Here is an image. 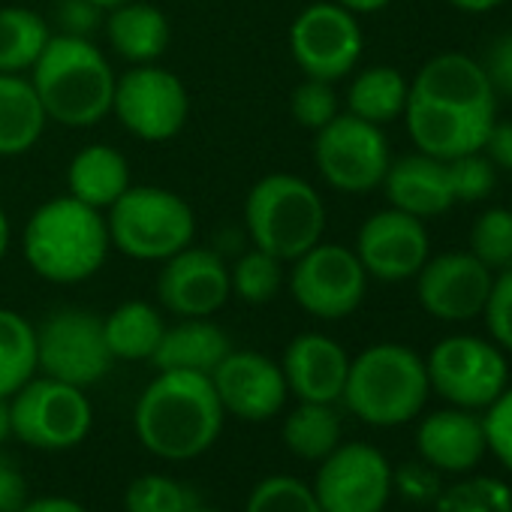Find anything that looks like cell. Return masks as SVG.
<instances>
[{"label": "cell", "mask_w": 512, "mask_h": 512, "mask_svg": "<svg viewBox=\"0 0 512 512\" xmlns=\"http://www.w3.org/2000/svg\"><path fill=\"white\" fill-rule=\"evenodd\" d=\"M281 287H284V260L260 247L241 253L229 266V290L235 299L247 305H266L278 299Z\"/></svg>", "instance_id": "33"}, {"label": "cell", "mask_w": 512, "mask_h": 512, "mask_svg": "<svg viewBox=\"0 0 512 512\" xmlns=\"http://www.w3.org/2000/svg\"><path fill=\"white\" fill-rule=\"evenodd\" d=\"M52 40L49 22L28 7H0V73L28 76Z\"/></svg>", "instance_id": "30"}, {"label": "cell", "mask_w": 512, "mask_h": 512, "mask_svg": "<svg viewBox=\"0 0 512 512\" xmlns=\"http://www.w3.org/2000/svg\"><path fill=\"white\" fill-rule=\"evenodd\" d=\"M244 512H323L311 485L296 476H266L256 482Z\"/></svg>", "instance_id": "37"}, {"label": "cell", "mask_w": 512, "mask_h": 512, "mask_svg": "<svg viewBox=\"0 0 512 512\" xmlns=\"http://www.w3.org/2000/svg\"><path fill=\"white\" fill-rule=\"evenodd\" d=\"M10 238H13L10 217H7L4 205H0V263H4V260H7V253H10Z\"/></svg>", "instance_id": "51"}, {"label": "cell", "mask_w": 512, "mask_h": 512, "mask_svg": "<svg viewBox=\"0 0 512 512\" xmlns=\"http://www.w3.org/2000/svg\"><path fill=\"white\" fill-rule=\"evenodd\" d=\"M410 94L479 115H497V94L482 64L461 52H443L425 61L410 82Z\"/></svg>", "instance_id": "22"}, {"label": "cell", "mask_w": 512, "mask_h": 512, "mask_svg": "<svg viewBox=\"0 0 512 512\" xmlns=\"http://www.w3.org/2000/svg\"><path fill=\"white\" fill-rule=\"evenodd\" d=\"M479 64H482L494 94L512 97V34L497 37L488 46V52H485V58Z\"/></svg>", "instance_id": "42"}, {"label": "cell", "mask_w": 512, "mask_h": 512, "mask_svg": "<svg viewBox=\"0 0 512 512\" xmlns=\"http://www.w3.org/2000/svg\"><path fill=\"white\" fill-rule=\"evenodd\" d=\"M229 350V335L217 323H211V317H187L175 326H166L151 362L157 365V371L211 374Z\"/></svg>", "instance_id": "25"}, {"label": "cell", "mask_w": 512, "mask_h": 512, "mask_svg": "<svg viewBox=\"0 0 512 512\" xmlns=\"http://www.w3.org/2000/svg\"><path fill=\"white\" fill-rule=\"evenodd\" d=\"M314 163L332 190L368 193L383 184L392 157L383 127L341 112L314 133Z\"/></svg>", "instance_id": "10"}, {"label": "cell", "mask_w": 512, "mask_h": 512, "mask_svg": "<svg viewBox=\"0 0 512 512\" xmlns=\"http://www.w3.org/2000/svg\"><path fill=\"white\" fill-rule=\"evenodd\" d=\"M106 226L112 247L139 263H163L196 238L190 202L154 184H130L106 208Z\"/></svg>", "instance_id": "6"}, {"label": "cell", "mask_w": 512, "mask_h": 512, "mask_svg": "<svg viewBox=\"0 0 512 512\" xmlns=\"http://www.w3.org/2000/svg\"><path fill=\"white\" fill-rule=\"evenodd\" d=\"M428 392L431 383L425 359L416 350L401 344H374L350 359L341 401L356 419L377 428H395L422 413Z\"/></svg>", "instance_id": "4"}, {"label": "cell", "mask_w": 512, "mask_h": 512, "mask_svg": "<svg viewBox=\"0 0 512 512\" xmlns=\"http://www.w3.org/2000/svg\"><path fill=\"white\" fill-rule=\"evenodd\" d=\"M425 371L431 389L464 410H485L509 386V365L500 347L473 335L443 338L428 353Z\"/></svg>", "instance_id": "12"}, {"label": "cell", "mask_w": 512, "mask_h": 512, "mask_svg": "<svg viewBox=\"0 0 512 512\" xmlns=\"http://www.w3.org/2000/svg\"><path fill=\"white\" fill-rule=\"evenodd\" d=\"M470 253L491 272L512 266V208H488L470 229Z\"/></svg>", "instance_id": "36"}, {"label": "cell", "mask_w": 512, "mask_h": 512, "mask_svg": "<svg viewBox=\"0 0 512 512\" xmlns=\"http://www.w3.org/2000/svg\"><path fill=\"white\" fill-rule=\"evenodd\" d=\"M446 169H449V184H452L455 202H482L494 190L497 166L482 151L446 160Z\"/></svg>", "instance_id": "39"}, {"label": "cell", "mask_w": 512, "mask_h": 512, "mask_svg": "<svg viewBox=\"0 0 512 512\" xmlns=\"http://www.w3.org/2000/svg\"><path fill=\"white\" fill-rule=\"evenodd\" d=\"M46 109L28 76L0 73V157L28 154L46 133Z\"/></svg>", "instance_id": "27"}, {"label": "cell", "mask_w": 512, "mask_h": 512, "mask_svg": "<svg viewBox=\"0 0 512 512\" xmlns=\"http://www.w3.org/2000/svg\"><path fill=\"white\" fill-rule=\"evenodd\" d=\"M494 284V272L482 266L476 256L467 253H443L428 256V263L416 275L419 305L443 323H467L482 317L488 293Z\"/></svg>", "instance_id": "18"}, {"label": "cell", "mask_w": 512, "mask_h": 512, "mask_svg": "<svg viewBox=\"0 0 512 512\" xmlns=\"http://www.w3.org/2000/svg\"><path fill=\"white\" fill-rule=\"evenodd\" d=\"M112 115L139 142H169L190 118V94L172 70L136 64L115 82Z\"/></svg>", "instance_id": "9"}, {"label": "cell", "mask_w": 512, "mask_h": 512, "mask_svg": "<svg viewBox=\"0 0 512 512\" xmlns=\"http://www.w3.org/2000/svg\"><path fill=\"white\" fill-rule=\"evenodd\" d=\"M284 446L305 461H323L341 443V416L335 404L299 401V407L284 419Z\"/></svg>", "instance_id": "31"}, {"label": "cell", "mask_w": 512, "mask_h": 512, "mask_svg": "<svg viewBox=\"0 0 512 512\" xmlns=\"http://www.w3.org/2000/svg\"><path fill=\"white\" fill-rule=\"evenodd\" d=\"M196 491L187 488L184 482L160 473H145L130 482L124 494V509L127 512H187L193 509Z\"/></svg>", "instance_id": "35"}, {"label": "cell", "mask_w": 512, "mask_h": 512, "mask_svg": "<svg viewBox=\"0 0 512 512\" xmlns=\"http://www.w3.org/2000/svg\"><path fill=\"white\" fill-rule=\"evenodd\" d=\"M103 320L91 311L64 308L37 326V371L61 383L88 389L112 368Z\"/></svg>", "instance_id": "13"}, {"label": "cell", "mask_w": 512, "mask_h": 512, "mask_svg": "<svg viewBox=\"0 0 512 512\" xmlns=\"http://www.w3.org/2000/svg\"><path fill=\"white\" fill-rule=\"evenodd\" d=\"M290 112L299 127H305L311 133L323 130L329 121H335L341 115V100H338L335 82H323V79L299 82L290 97Z\"/></svg>", "instance_id": "38"}, {"label": "cell", "mask_w": 512, "mask_h": 512, "mask_svg": "<svg viewBox=\"0 0 512 512\" xmlns=\"http://www.w3.org/2000/svg\"><path fill=\"white\" fill-rule=\"evenodd\" d=\"M416 449L422 461L434 470L467 473L488 452L482 416L464 407L434 410L416 428Z\"/></svg>", "instance_id": "21"}, {"label": "cell", "mask_w": 512, "mask_h": 512, "mask_svg": "<svg viewBox=\"0 0 512 512\" xmlns=\"http://www.w3.org/2000/svg\"><path fill=\"white\" fill-rule=\"evenodd\" d=\"M311 488L323 512H383L395 488L392 464L371 443H338Z\"/></svg>", "instance_id": "14"}, {"label": "cell", "mask_w": 512, "mask_h": 512, "mask_svg": "<svg viewBox=\"0 0 512 512\" xmlns=\"http://www.w3.org/2000/svg\"><path fill=\"white\" fill-rule=\"evenodd\" d=\"M482 154L497 166V169H509L512 172V121H497L491 124Z\"/></svg>", "instance_id": "45"}, {"label": "cell", "mask_w": 512, "mask_h": 512, "mask_svg": "<svg viewBox=\"0 0 512 512\" xmlns=\"http://www.w3.org/2000/svg\"><path fill=\"white\" fill-rule=\"evenodd\" d=\"M223 407L208 374L160 371L133 407L139 443L166 461H190L208 452L223 431Z\"/></svg>", "instance_id": "1"}, {"label": "cell", "mask_w": 512, "mask_h": 512, "mask_svg": "<svg viewBox=\"0 0 512 512\" xmlns=\"http://www.w3.org/2000/svg\"><path fill=\"white\" fill-rule=\"evenodd\" d=\"M13 437L40 452H64L82 443L94 425V410L85 389L55 377H31L10 395Z\"/></svg>", "instance_id": "7"}, {"label": "cell", "mask_w": 512, "mask_h": 512, "mask_svg": "<svg viewBox=\"0 0 512 512\" xmlns=\"http://www.w3.org/2000/svg\"><path fill=\"white\" fill-rule=\"evenodd\" d=\"M208 377L223 413L244 422H266L278 416L290 398L281 362L256 350H229Z\"/></svg>", "instance_id": "17"}, {"label": "cell", "mask_w": 512, "mask_h": 512, "mask_svg": "<svg viewBox=\"0 0 512 512\" xmlns=\"http://www.w3.org/2000/svg\"><path fill=\"white\" fill-rule=\"evenodd\" d=\"M28 503V479L10 455H0V512H19Z\"/></svg>", "instance_id": "43"}, {"label": "cell", "mask_w": 512, "mask_h": 512, "mask_svg": "<svg viewBox=\"0 0 512 512\" xmlns=\"http://www.w3.org/2000/svg\"><path fill=\"white\" fill-rule=\"evenodd\" d=\"M407 100H410V82L395 67L359 70L347 88V112L377 127L401 118Z\"/></svg>", "instance_id": "29"}, {"label": "cell", "mask_w": 512, "mask_h": 512, "mask_svg": "<svg viewBox=\"0 0 512 512\" xmlns=\"http://www.w3.org/2000/svg\"><path fill=\"white\" fill-rule=\"evenodd\" d=\"M335 4H341L344 10L356 13V16H371V13H380L386 10L392 0H335Z\"/></svg>", "instance_id": "49"}, {"label": "cell", "mask_w": 512, "mask_h": 512, "mask_svg": "<svg viewBox=\"0 0 512 512\" xmlns=\"http://www.w3.org/2000/svg\"><path fill=\"white\" fill-rule=\"evenodd\" d=\"M37 374V326L0 308V395H16Z\"/></svg>", "instance_id": "32"}, {"label": "cell", "mask_w": 512, "mask_h": 512, "mask_svg": "<svg viewBox=\"0 0 512 512\" xmlns=\"http://www.w3.org/2000/svg\"><path fill=\"white\" fill-rule=\"evenodd\" d=\"M157 299L181 320L214 317L232 299L229 266L217 250L190 244L160 263Z\"/></svg>", "instance_id": "16"}, {"label": "cell", "mask_w": 512, "mask_h": 512, "mask_svg": "<svg viewBox=\"0 0 512 512\" xmlns=\"http://www.w3.org/2000/svg\"><path fill=\"white\" fill-rule=\"evenodd\" d=\"M356 256L368 278L398 284L419 275L431 256V238L425 220L404 214L398 208L374 211L356 235Z\"/></svg>", "instance_id": "15"}, {"label": "cell", "mask_w": 512, "mask_h": 512, "mask_svg": "<svg viewBox=\"0 0 512 512\" xmlns=\"http://www.w3.org/2000/svg\"><path fill=\"white\" fill-rule=\"evenodd\" d=\"M130 184V163L112 145H88L67 166V193L97 211H106Z\"/></svg>", "instance_id": "26"}, {"label": "cell", "mask_w": 512, "mask_h": 512, "mask_svg": "<svg viewBox=\"0 0 512 512\" xmlns=\"http://www.w3.org/2000/svg\"><path fill=\"white\" fill-rule=\"evenodd\" d=\"M392 208L413 214L419 220L446 214L455 205L446 160L428 154H410L389 163L386 178L380 184Z\"/></svg>", "instance_id": "23"}, {"label": "cell", "mask_w": 512, "mask_h": 512, "mask_svg": "<svg viewBox=\"0 0 512 512\" xmlns=\"http://www.w3.org/2000/svg\"><path fill=\"white\" fill-rule=\"evenodd\" d=\"M401 118L419 154H428L437 160H455L461 154L482 151L485 136L497 115H479V112L455 109V106L410 94Z\"/></svg>", "instance_id": "19"}, {"label": "cell", "mask_w": 512, "mask_h": 512, "mask_svg": "<svg viewBox=\"0 0 512 512\" xmlns=\"http://www.w3.org/2000/svg\"><path fill=\"white\" fill-rule=\"evenodd\" d=\"M244 226L253 247L293 263L323 241L326 202L311 181L293 172H269L244 199Z\"/></svg>", "instance_id": "5"}, {"label": "cell", "mask_w": 512, "mask_h": 512, "mask_svg": "<svg viewBox=\"0 0 512 512\" xmlns=\"http://www.w3.org/2000/svg\"><path fill=\"white\" fill-rule=\"evenodd\" d=\"M482 317L494 344L512 353V266L494 272V284H491Z\"/></svg>", "instance_id": "40"}, {"label": "cell", "mask_w": 512, "mask_h": 512, "mask_svg": "<svg viewBox=\"0 0 512 512\" xmlns=\"http://www.w3.org/2000/svg\"><path fill=\"white\" fill-rule=\"evenodd\" d=\"M434 512H512V488L494 476H470L440 491Z\"/></svg>", "instance_id": "34"}, {"label": "cell", "mask_w": 512, "mask_h": 512, "mask_svg": "<svg viewBox=\"0 0 512 512\" xmlns=\"http://www.w3.org/2000/svg\"><path fill=\"white\" fill-rule=\"evenodd\" d=\"M19 512H88L79 500L64 497V494H49V497H28V503Z\"/></svg>", "instance_id": "47"}, {"label": "cell", "mask_w": 512, "mask_h": 512, "mask_svg": "<svg viewBox=\"0 0 512 512\" xmlns=\"http://www.w3.org/2000/svg\"><path fill=\"white\" fill-rule=\"evenodd\" d=\"M488 452L512 473V386H506L482 416Z\"/></svg>", "instance_id": "41"}, {"label": "cell", "mask_w": 512, "mask_h": 512, "mask_svg": "<svg viewBox=\"0 0 512 512\" xmlns=\"http://www.w3.org/2000/svg\"><path fill=\"white\" fill-rule=\"evenodd\" d=\"M166 332L163 314L142 302H124L118 305L112 314L103 317V335H106V347L112 353V359L118 362H148L154 359L160 338Z\"/></svg>", "instance_id": "28"}, {"label": "cell", "mask_w": 512, "mask_h": 512, "mask_svg": "<svg viewBox=\"0 0 512 512\" xmlns=\"http://www.w3.org/2000/svg\"><path fill=\"white\" fill-rule=\"evenodd\" d=\"M446 4L461 13H470V16H482V13L497 10L500 4H506V0H446Z\"/></svg>", "instance_id": "48"}, {"label": "cell", "mask_w": 512, "mask_h": 512, "mask_svg": "<svg viewBox=\"0 0 512 512\" xmlns=\"http://www.w3.org/2000/svg\"><path fill=\"white\" fill-rule=\"evenodd\" d=\"M187 512H220V509H211V506H199V503H196V506L187 509Z\"/></svg>", "instance_id": "53"}, {"label": "cell", "mask_w": 512, "mask_h": 512, "mask_svg": "<svg viewBox=\"0 0 512 512\" xmlns=\"http://www.w3.org/2000/svg\"><path fill=\"white\" fill-rule=\"evenodd\" d=\"M94 13H100V10L91 7L88 0H67V4H64V25H67V34L85 37L82 31L94 22Z\"/></svg>", "instance_id": "46"}, {"label": "cell", "mask_w": 512, "mask_h": 512, "mask_svg": "<svg viewBox=\"0 0 512 512\" xmlns=\"http://www.w3.org/2000/svg\"><path fill=\"white\" fill-rule=\"evenodd\" d=\"M281 371L290 395H296L299 401L335 404L344 395L350 356L335 338L320 332H305L287 344Z\"/></svg>", "instance_id": "20"}, {"label": "cell", "mask_w": 512, "mask_h": 512, "mask_svg": "<svg viewBox=\"0 0 512 512\" xmlns=\"http://www.w3.org/2000/svg\"><path fill=\"white\" fill-rule=\"evenodd\" d=\"M109 250L106 214L70 193L43 202L22 232V253L31 272L58 287L91 281L106 266Z\"/></svg>", "instance_id": "2"}, {"label": "cell", "mask_w": 512, "mask_h": 512, "mask_svg": "<svg viewBox=\"0 0 512 512\" xmlns=\"http://www.w3.org/2000/svg\"><path fill=\"white\" fill-rule=\"evenodd\" d=\"M431 470L425 464H404L398 473L392 470V485H398L410 500H425L428 494L437 491V482H434Z\"/></svg>", "instance_id": "44"}, {"label": "cell", "mask_w": 512, "mask_h": 512, "mask_svg": "<svg viewBox=\"0 0 512 512\" xmlns=\"http://www.w3.org/2000/svg\"><path fill=\"white\" fill-rule=\"evenodd\" d=\"M290 293L305 314L335 323L356 314L365 302L368 272L353 247L317 241L293 260Z\"/></svg>", "instance_id": "8"}, {"label": "cell", "mask_w": 512, "mask_h": 512, "mask_svg": "<svg viewBox=\"0 0 512 512\" xmlns=\"http://www.w3.org/2000/svg\"><path fill=\"white\" fill-rule=\"evenodd\" d=\"M28 79L52 124L85 130L112 115L118 76L88 37L52 34Z\"/></svg>", "instance_id": "3"}, {"label": "cell", "mask_w": 512, "mask_h": 512, "mask_svg": "<svg viewBox=\"0 0 512 512\" xmlns=\"http://www.w3.org/2000/svg\"><path fill=\"white\" fill-rule=\"evenodd\" d=\"M13 437V410H10V398L0 395V443H7Z\"/></svg>", "instance_id": "50"}, {"label": "cell", "mask_w": 512, "mask_h": 512, "mask_svg": "<svg viewBox=\"0 0 512 512\" xmlns=\"http://www.w3.org/2000/svg\"><path fill=\"white\" fill-rule=\"evenodd\" d=\"M365 37L359 16L344 10L335 0L308 4L290 25V55L305 79L341 82L362 58Z\"/></svg>", "instance_id": "11"}, {"label": "cell", "mask_w": 512, "mask_h": 512, "mask_svg": "<svg viewBox=\"0 0 512 512\" xmlns=\"http://www.w3.org/2000/svg\"><path fill=\"white\" fill-rule=\"evenodd\" d=\"M106 40L112 52L124 61L136 64H157L169 43H172V25L163 10L145 0H130L115 10H109L106 22Z\"/></svg>", "instance_id": "24"}, {"label": "cell", "mask_w": 512, "mask_h": 512, "mask_svg": "<svg viewBox=\"0 0 512 512\" xmlns=\"http://www.w3.org/2000/svg\"><path fill=\"white\" fill-rule=\"evenodd\" d=\"M91 7H97V10H115V7H121V4H130V0H88Z\"/></svg>", "instance_id": "52"}]
</instances>
